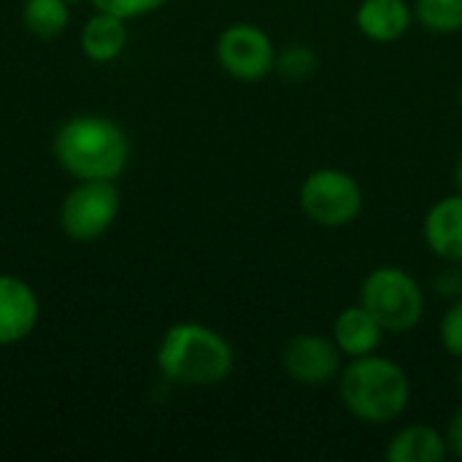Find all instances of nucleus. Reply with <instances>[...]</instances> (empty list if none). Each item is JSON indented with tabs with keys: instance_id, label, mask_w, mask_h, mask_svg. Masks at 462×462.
Listing matches in <instances>:
<instances>
[{
	"instance_id": "12",
	"label": "nucleus",
	"mask_w": 462,
	"mask_h": 462,
	"mask_svg": "<svg viewBox=\"0 0 462 462\" xmlns=\"http://www.w3.org/2000/svg\"><path fill=\"white\" fill-rule=\"evenodd\" d=\"M384 328L374 319V314L365 306H346L338 311V317L333 319V333L330 338L336 341L338 352L346 360L355 357H365L382 349L384 344Z\"/></svg>"
},
{
	"instance_id": "7",
	"label": "nucleus",
	"mask_w": 462,
	"mask_h": 462,
	"mask_svg": "<svg viewBox=\"0 0 462 462\" xmlns=\"http://www.w3.org/2000/svg\"><path fill=\"white\" fill-rule=\"evenodd\" d=\"M276 51L279 49L273 46L271 35L254 22L227 24L217 35V46H214L219 68L230 79L244 84H254L271 76L276 65Z\"/></svg>"
},
{
	"instance_id": "19",
	"label": "nucleus",
	"mask_w": 462,
	"mask_h": 462,
	"mask_svg": "<svg viewBox=\"0 0 462 462\" xmlns=\"http://www.w3.org/2000/svg\"><path fill=\"white\" fill-rule=\"evenodd\" d=\"M439 338H441V346L447 349V355L462 360V298H457L441 317V325H439Z\"/></svg>"
},
{
	"instance_id": "9",
	"label": "nucleus",
	"mask_w": 462,
	"mask_h": 462,
	"mask_svg": "<svg viewBox=\"0 0 462 462\" xmlns=\"http://www.w3.org/2000/svg\"><path fill=\"white\" fill-rule=\"evenodd\" d=\"M41 322V298L30 282L0 273V346L27 341Z\"/></svg>"
},
{
	"instance_id": "16",
	"label": "nucleus",
	"mask_w": 462,
	"mask_h": 462,
	"mask_svg": "<svg viewBox=\"0 0 462 462\" xmlns=\"http://www.w3.org/2000/svg\"><path fill=\"white\" fill-rule=\"evenodd\" d=\"M414 19L433 35L462 32V0H414Z\"/></svg>"
},
{
	"instance_id": "4",
	"label": "nucleus",
	"mask_w": 462,
	"mask_h": 462,
	"mask_svg": "<svg viewBox=\"0 0 462 462\" xmlns=\"http://www.w3.org/2000/svg\"><path fill=\"white\" fill-rule=\"evenodd\" d=\"M360 306H365L384 333H411L425 317V290L401 265H376L360 284Z\"/></svg>"
},
{
	"instance_id": "11",
	"label": "nucleus",
	"mask_w": 462,
	"mask_h": 462,
	"mask_svg": "<svg viewBox=\"0 0 462 462\" xmlns=\"http://www.w3.org/2000/svg\"><path fill=\"white\" fill-rule=\"evenodd\" d=\"M414 22V5L406 0H360L355 8L357 30L374 43L401 41Z\"/></svg>"
},
{
	"instance_id": "14",
	"label": "nucleus",
	"mask_w": 462,
	"mask_h": 462,
	"mask_svg": "<svg viewBox=\"0 0 462 462\" xmlns=\"http://www.w3.org/2000/svg\"><path fill=\"white\" fill-rule=\"evenodd\" d=\"M449 457L447 433L433 425H406L384 447L387 462H441Z\"/></svg>"
},
{
	"instance_id": "5",
	"label": "nucleus",
	"mask_w": 462,
	"mask_h": 462,
	"mask_svg": "<svg viewBox=\"0 0 462 462\" xmlns=\"http://www.w3.org/2000/svg\"><path fill=\"white\" fill-rule=\"evenodd\" d=\"M298 206L309 222L325 230L349 227L365 206L360 181L341 168L311 171L298 189Z\"/></svg>"
},
{
	"instance_id": "15",
	"label": "nucleus",
	"mask_w": 462,
	"mask_h": 462,
	"mask_svg": "<svg viewBox=\"0 0 462 462\" xmlns=\"http://www.w3.org/2000/svg\"><path fill=\"white\" fill-rule=\"evenodd\" d=\"M22 24L32 38H41V41L60 38L70 24V3L68 0H24Z\"/></svg>"
},
{
	"instance_id": "17",
	"label": "nucleus",
	"mask_w": 462,
	"mask_h": 462,
	"mask_svg": "<svg viewBox=\"0 0 462 462\" xmlns=\"http://www.w3.org/2000/svg\"><path fill=\"white\" fill-rule=\"evenodd\" d=\"M273 73L290 84H303L317 73V51L309 43H287L276 51Z\"/></svg>"
},
{
	"instance_id": "23",
	"label": "nucleus",
	"mask_w": 462,
	"mask_h": 462,
	"mask_svg": "<svg viewBox=\"0 0 462 462\" xmlns=\"http://www.w3.org/2000/svg\"><path fill=\"white\" fill-rule=\"evenodd\" d=\"M457 390H460V395H462V365H460V371H457Z\"/></svg>"
},
{
	"instance_id": "2",
	"label": "nucleus",
	"mask_w": 462,
	"mask_h": 462,
	"mask_svg": "<svg viewBox=\"0 0 462 462\" xmlns=\"http://www.w3.org/2000/svg\"><path fill=\"white\" fill-rule=\"evenodd\" d=\"M162 379L181 387H217L236 371L233 344L203 322H173L154 355Z\"/></svg>"
},
{
	"instance_id": "20",
	"label": "nucleus",
	"mask_w": 462,
	"mask_h": 462,
	"mask_svg": "<svg viewBox=\"0 0 462 462\" xmlns=\"http://www.w3.org/2000/svg\"><path fill=\"white\" fill-rule=\"evenodd\" d=\"M447 444H449V455L462 460V406L452 414L447 425Z\"/></svg>"
},
{
	"instance_id": "8",
	"label": "nucleus",
	"mask_w": 462,
	"mask_h": 462,
	"mask_svg": "<svg viewBox=\"0 0 462 462\" xmlns=\"http://www.w3.org/2000/svg\"><path fill=\"white\" fill-rule=\"evenodd\" d=\"M284 374L303 387L333 384L344 368V355L336 341L322 333H298L282 349Z\"/></svg>"
},
{
	"instance_id": "22",
	"label": "nucleus",
	"mask_w": 462,
	"mask_h": 462,
	"mask_svg": "<svg viewBox=\"0 0 462 462\" xmlns=\"http://www.w3.org/2000/svg\"><path fill=\"white\" fill-rule=\"evenodd\" d=\"M452 181H455V192L462 195V154L460 160L455 162V171H452Z\"/></svg>"
},
{
	"instance_id": "13",
	"label": "nucleus",
	"mask_w": 462,
	"mask_h": 462,
	"mask_svg": "<svg viewBox=\"0 0 462 462\" xmlns=\"http://www.w3.org/2000/svg\"><path fill=\"white\" fill-rule=\"evenodd\" d=\"M127 43H130L127 19L106 14V11H92V16L84 22L81 32H79V46H81L84 57L97 65H108V62L119 60L125 54Z\"/></svg>"
},
{
	"instance_id": "10",
	"label": "nucleus",
	"mask_w": 462,
	"mask_h": 462,
	"mask_svg": "<svg viewBox=\"0 0 462 462\" xmlns=\"http://www.w3.org/2000/svg\"><path fill=\"white\" fill-rule=\"evenodd\" d=\"M422 236L433 257L460 265L462 263V195L452 192L439 198L422 222Z\"/></svg>"
},
{
	"instance_id": "21",
	"label": "nucleus",
	"mask_w": 462,
	"mask_h": 462,
	"mask_svg": "<svg viewBox=\"0 0 462 462\" xmlns=\"http://www.w3.org/2000/svg\"><path fill=\"white\" fill-rule=\"evenodd\" d=\"M436 284H439V292H441V290H444V292H457V290H462V279L457 276V279L452 282V271L444 273V276H439Z\"/></svg>"
},
{
	"instance_id": "6",
	"label": "nucleus",
	"mask_w": 462,
	"mask_h": 462,
	"mask_svg": "<svg viewBox=\"0 0 462 462\" xmlns=\"http://www.w3.org/2000/svg\"><path fill=\"white\" fill-rule=\"evenodd\" d=\"M122 208V192L116 181H76L60 203V230L76 241L89 244L103 238Z\"/></svg>"
},
{
	"instance_id": "3",
	"label": "nucleus",
	"mask_w": 462,
	"mask_h": 462,
	"mask_svg": "<svg viewBox=\"0 0 462 462\" xmlns=\"http://www.w3.org/2000/svg\"><path fill=\"white\" fill-rule=\"evenodd\" d=\"M336 384L344 409L363 425H393L411 403V379L406 368L379 352L349 360Z\"/></svg>"
},
{
	"instance_id": "18",
	"label": "nucleus",
	"mask_w": 462,
	"mask_h": 462,
	"mask_svg": "<svg viewBox=\"0 0 462 462\" xmlns=\"http://www.w3.org/2000/svg\"><path fill=\"white\" fill-rule=\"evenodd\" d=\"M171 0H89V5L95 11H106L114 16H122L127 22L133 19H143L149 14H157L160 8H165Z\"/></svg>"
},
{
	"instance_id": "24",
	"label": "nucleus",
	"mask_w": 462,
	"mask_h": 462,
	"mask_svg": "<svg viewBox=\"0 0 462 462\" xmlns=\"http://www.w3.org/2000/svg\"><path fill=\"white\" fill-rule=\"evenodd\" d=\"M460 111H462V87H460Z\"/></svg>"
},
{
	"instance_id": "1",
	"label": "nucleus",
	"mask_w": 462,
	"mask_h": 462,
	"mask_svg": "<svg viewBox=\"0 0 462 462\" xmlns=\"http://www.w3.org/2000/svg\"><path fill=\"white\" fill-rule=\"evenodd\" d=\"M130 152L125 127L103 114H76L51 138L57 165L76 181H116L130 165Z\"/></svg>"
}]
</instances>
